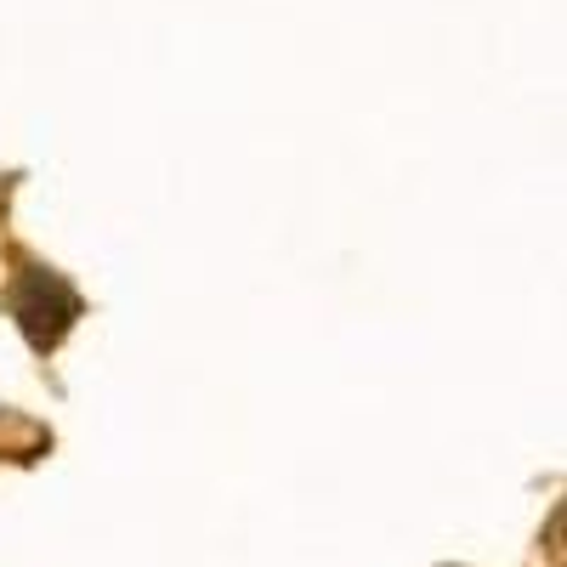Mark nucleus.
Listing matches in <instances>:
<instances>
[{"label": "nucleus", "mask_w": 567, "mask_h": 567, "mask_svg": "<svg viewBox=\"0 0 567 567\" xmlns=\"http://www.w3.org/2000/svg\"><path fill=\"white\" fill-rule=\"evenodd\" d=\"M7 307H12V318H18V329L29 336L34 352H52L69 329H74V318H80L74 284H69L63 272H52V267H23V272L12 278Z\"/></svg>", "instance_id": "f257e3e1"}]
</instances>
